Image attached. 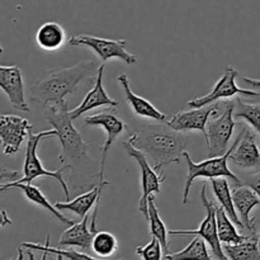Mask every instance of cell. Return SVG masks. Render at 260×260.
<instances>
[{
  "mask_svg": "<svg viewBox=\"0 0 260 260\" xmlns=\"http://www.w3.org/2000/svg\"><path fill=\"white\" fill-rule=\"evenodd\" d=\"M201 201H202L203 206L206 210V217L203 218L202 222L200 223V228L197 230H187V229H182V230H175V229H170L169 235H196L200 236L201 239L208 244L211 251H212L213 256H216L217 260H230L226 256L225 251H223V246L221 245V240L218 238L217 231V217H216V205L207 198V185L203 184L202 190H201Z\"/></svg>",
  "mask_w": 260,
  "mask_h": 260,
  "instance_id": "8992f818",
  "label": "cell"
},
{
  "mask_svg": "<svg viewBox=\"0 0 260 260\" xmlns=\"http://www.w3.org/2000/svg\"><path fill=\"white\" fill-rule=\"evenodd\" d=\"M234 118L244 119L250 127L258 132L260 137V103H245L241 96L235 99Z\"/></svg>",
  "mask_w": 260,
  "mask_h": 260,
  "instance_id": "f1b7e54d",
  "label": "cell"
},
{
  "mask_svg": "<svg viewBox=\"0 0 260 260\" xmlns=\"http://www.w3.org/2000/svg\"><path fill=\"white\" fill-rule=\"evenodd\" d=\"M7 177H12V178H15L17 177V172H8L7 168H3L2 169V180H4Z\"/></svg>",
  "mask_w": 260,
  "mask_h": 260,
  "instance_id": "836d02e7",
  "label": "cell"
},
{
  "mask_svg": "<svg viewBox=\"0 0 260 260\" xmlns=\"http://www.w3.org/2000/svg\"><path fill=\"white\" fill-rule=\"evenodd\" d=\"M216 217H217V231L221 243L225 245H238L249 239V236H243L238 233L235 223L230 220L228 213L221 206H216Z\"/></svg>",
  "mask_w": 260,
  "mask_h": 260,
  "instance_id": "cb8c5ba5",
  "label": "cell"
},
{
  "mask_svg": "<svg viewBox=\"0 0 260 260\" xmlns=\"http://www.w3.org/2000/svg\"><path fill=\"white\" fill-rule=\"evenodd\" d=\"M165 260H215L208 253L207 245L203 239L200 236L193 239L189 245L178 253L167 254L164 256Z\"/></svg>",
  "mask_w": 260,
  "mask_h": 260,
  "instance_id": "4316f807",
  "label": "cell"
},
{
  "mask_svg": "<svg viewBox=\"0 0 260 260\" xmlns=\"http://www.w3.org/2000/svg\"><path fill=\"white\" fill-rule=\"evenodd\" d=\"M102 190L103 189H101V187L96 184L90 190L76 197L75 200L70 201V202H56L55 206L58 211H71V212H74L81 218L86 217L89 211L94 207L93 213H91L90 228L96 234L98 233V229H96V216H98L99 205H101Z\"/></svg>",
  "mask_w": 260,
  "mask_h": 260,
  "instance_id": "e0dca14e",
  "label": "cell"
},
{
  "mask_svg": "<svg viewBox=\"0 0 260 260\" xmlns=\"http://www.w3.org/2000/svg\"><path fill=\"white\" fill-rule=\"evenodd\" d=\"M65 29L56 22H46L36 33V42L43 51H57L65 45Z\"/></svg>",
  "mask_w": 260,
  "mask_h": 260,
  "instance_id": "7402d4cb",
  "label": "cell"
},
{
  "mask_svg": "<svg viewBox=\"0 0 260 260\" xmlns=\"http://www.w3.org/2000/svg\"><path fill=\"white\" fill-rule=\"evenodd\" d=\"M9 260H17V259H9Z\"/></svg>",
  "mask_w": 260,
  "mask_h": 260,
  "instance_id": "74e56055",
  "label": "cell"
},
{
  "mask_svg": "<svg viewBox=\"0 0 260 260\" xmlns=\"http://www.w3.org/2000/svg\"><path fill=\"white\" fill-rule=\"evenodd\" d=\"M69 43L75 47L90 48L103 62L109 60H121L126 65H134L137 61L136 56L126 50L128 45L126 40H108L90 35H78L73 36L69 40Z\"/></svg>",
  "mask_w": 260,
  "mask_h": 260,
  "instance_id": "52a82bcc",
  "label": "cell"
},
{
  "mask_svg": "<svg viewBox=\"0 0 260 260\" xmlns=\"http://www.w3.org/2000/svg\"><path fill=\"white\" fill-rule=\"evenodd\" d=\"M220 104L213 103L211 106L203 107V108L190 109L185 112H178L173 114L170 119L165 122L168 127L177 132H189V131H200L203 136H207V123L211 117H215L217 114Z\"/></svg>",
  "mask_w": 260,
  "mask_h": 260,
  "instance_id": "5bb4252c",
  "label": "cell"
},
{
  "mask_svg": "<svg viewBox=\"0 0 260 260\" xmlns=\"http://www.w3.org/2000/svg\"><path fill=\"white\" fill-rule=\"evenodd\" d=\"M223 251L230 260H260L259 234L250 235L248 240L238 245H225Z\"/></svg>",
  "mask_w": 260,
  "mask_h": 260,
  "instance_id": "d4e9b609",
  "label": "cell"
},
{
  "mask_svg": "<svg viewBox=\"0 0 260 260\" xmlns=\"http://www.w3.org/2000/svg\"><path fill=\"white\" fill-rule=\"evenodd\" d=\"M243 80L245 81L248 85L253 86V88H260V79H253V78H243Z\"/></svg>",
  "mask_w": 260,
  "mask_h": 260,
  "instance_id": "d6a6232c",
  "label": "cell"
},
{
  "mask_svg": "<svg viewBox=\"0 0 260 260\" xmlns=\"http://www.w3.org/2000/svg\"><path fill=\"white\" fill-rule=\"evenodd\" d=\"M234 150V145H231L229 151L225 155L218 157H210L207 160H203L201 162H194L190 159L189 154L187 151L183 154V157L185 159L188 165V175L187 180H185V187L183 190V198L182 202L183 205H187L188 201H189V192L190 188H192L193 182L196 179H216V178H226V179L230 180L233 183L234 188H238L244 185L243 180L239 177H236L233 172L229 168V159H230V155Z\"/></svg>",
  "mask_w": 260,
  "mask_h": 260,
  "instance_id": "5b68a950",
  "label": "cell"
},
{
  "mask_svg": "<svg viewBox=\"0 0 260 260\" xmlns=\"http://www.w3.org/2000/svg\"><path fill=\"white\" fill-rule=\"evenodd\" d=\"M162 251L164 249L161 244L155 238H152L145 246H139L136 249V254L142 260H162Z\"/></svg>",
  "mask_w": 260,
  "mask_h": 260,
  "instance_id": "4dcf8cb0",
  "label": "cell"
},
{
  "mask_svg": "<svg viewBox=\"0 0 260 260\" xmlns=\"http://www.w3.org/2000/svg\"><path fill=\"white\" fill-rule=\"evenodd\" d=\"M119 85L123 89L124 95H126V101L128 103L129 108L134 112L135 116L141 117V118L151 119V121L156 122H167V116H165L162 112H160L151 102H149L147 99L142 98V96L135 94V91L131 89V85H129V79L126 74H122L117 78Z\"/></svg>",
  "mask_w": 260,
  "mask_h": 260,
  "instance_id": "ac0fdd59",
  "label": "cell"
},
{
  "mask_svg": "<svg viewBox=\"0 0 260 260\" xmlns=\"http://www.w3.org/2000/svg\"><path fill=\"white\" fill-rule=\"evenodd\" d=\"M124 150L131 159L139 164L141 173V197L139 201V211L142 213L145 220H149V198L154 193H160L162 183L165 182V174L156 172L155 168L150 165L149 159L141 151L132 147L128 142H124Z\"/></svg>",
  "mask_w": 260,
  "mask_h": 260,
  "instance_id": "30bf717a",
  "label": "cell"
},
{
  "mask_svg": "<svg viewBox=\"0 0 260 260\" xmlns=\"http://www.w3.org/2000/svg\"><path fill=\"white\" fill-rule=\"evenodd\" d=\"M32 124L28 119L12 114L0 117V141L4 155H14L19 151L20 145L29 137Z\"/></svg>",
  "mask_w": 260,
  "mask_h": 260,
  "instance_id": "4fadbf2b",
  "label": "cell"
},
{
  "mask_svg": "<svg viewBox=\"0 0 260 260\" xmlns=\"http://www.w3.org/2000/svg\"><path fill=\"white\" fill-rule=\"evenodd\" d=\"M239 73L236 69H234L231 65H228L225 68V73L221 76L220 80L215 84L212 90L208 94L203 96H198V98L192 99L188 102V107L192 109L196 108H203V107L211 106L213 103H217L221 99H229V98H238V96H249V98H255L260 96L259 93L254 90H249V89L239 88L236 84V78H238Z\"/></svg>",
  "mask_w": 260,
  "mask_h": 260,
  "instance_id": "9c48e42d",
  "label": "cell"
},
{
  "mask_svg": "<svg viewBox=\"0 0 260 260\" xmlns=\"http://www.w3.org/2000/svg\"><path fill=\"white\" fill-rule=\"evenodd\" d=\"M42 111L45 119L52 124L57 134L56 137L60 140V161L63 165H69L74 175L78 174V169L81 165L85 168L93 165L94 161L88 156L89 144L84 141L80 132L74 127L68 101L50 103L42 108Z\"/></svg>",
  "mask_w": 260,
  "mask_h": 260,
  "instance_id": "7a4b0ae2",
  "label": "cell"
},
{
  "mask_svg": "<svg viewBox=\"0 0 260 260\" xmlns=\"http://www.w3.org/2000/svg\"><path fill=\"white\" fill-rule=\"evenodd\" d=\"M89 220L90 216L88 215L80 222H75V225L63 231L57 243L58 248H80L84 251L91 250V243L95 233L89 226Z\"/></svg>",
  "mask_w": 260,
  "mask_h": 260,
  "instance_id": "ffe728a7",
  "label": "cell"
},
{
  "mask_svg": "<svg viewBox=\"0 0 260 260\" xmlns=\"http://www.w3.org/2000/svg\"><path fill=\"white\" fill-rule=\"evenodd\" d=\"M84 123L85 126L89 127H101L106 131V141H104L103 147H102V160L101 165H99V174L98 179L99 183L98 185L101 187V189H103L104 185H108L109 182H107L104 179V168H106V161L107 156H108V152L111 150L112 144L116 141L117 137L119 135L123 134L124 129H127V124L122 121L118 117V114L113 111H106L101 112V113H96L94 116H89L84 119Z\"/></svg>",
  "mask_w": 260,
  "mask_h": 260,
  "instance_id": "8fae6325",
  "label": "cell"
},
{
  "mask_svg": "<svg viewBox=\"0 0 260 260\" xmlns=\"http://www.w3.org/2000/svg\"><path fill=\"white\" fill-rule=\"evenodd\" d=\"M235 103L229 102L226 109L220 117H212L207 123V136L206 144L208 149V156L218 157L229 151V142L234 135V129L238 123L234 118Z\"/></svg>",
  "mask_w": 260,
  "mask_h": 260,
  "instance_id": "ba28073f",
  "label": "cell"
},
{
  "mask_svg": "<svg viewBox=\"0 0 260 260\" xmlns=\"http://www.w3.org/2000/svg\"><path fill=\"white\" fill-rule=\"evenodd\" d=\"M104 68H106L104 63H102V66H99L98 71L95 74V84H94L93 89L88 91L85 98L81 101V103L76 108L70 111V117L73 121L74 119H78L83 114L93 111V109L99 108V107H113L114 108V107L118 106V102L109 98V95L107 94L106 89L103 86Z\"/></svg>",
  "mask_w": 260,
  "mask_h": 260,
  "instance_id": "2e32d148",
  "label": "cell"
},
{
  "mask_svg": "<svg viewBox=\"0 0 260 260\" xmlns=\"http://www.w3.org/2000/svg\"><path fill=\"white\" fill-rule=\"evenodd\" d=\"M55 129H51V131H42L40 134H30L28 137L27 141V147H25V159H24V167H23V174L24 177L20 178V179L15 180V182L9 183V184H32L33 180L38 179V178H53L55 180H57L58 184L62 188L63 193H65V197L68 202H70V190H69L68 183L63 179V172L68 169H70L69 165H63L62 168H60L58 170L55 172H51L43 168L42 162H41L40 157L37 155V149L40 142L42 141L46 137H56Z\"/></svg>",
  "mask_w": 260,
  "mask_h": 260,
  "instance_id": "277c9868",
  "label": "cell"
},
{
  "mask_svg": "<svg viewBox=\"0 0 260 260\" xmlns=\"http://www.w3.org/2000/svg\"><path fill=\"white\" fill-rule=\"evenodd\" d=\"M211 185H212V192L215 194L216 200L220 203L221 207L225 210L230 220L235 223L239 228L244 229L243 223H241L240 218H239L238 212H236L235 205H234L233 200V192H231L230 184H229L226 178H216V179L210 180Z\"/></svg>",
  "mask_w": 260,
  "mask_h": 260,
  "instance_id": "603a6c76",
  "label": "cell"
},
{
  "mask_svg": "<svg viewBox=\"0 0 260 260\" xmlns=\"http://www.w3.org/2000/svg\"><path fill=\"white\" fill-rule=\"evenodd\" d=\"M28 256H29V260H35V256H33V254L30 253V250H28ZM57 258H56V260H65V258L61 255H56ZM46 258H47V253H43V258L42 260H46Z\"/></svg>",
  "mask_w": 260,
  "mask_h": 260,
  "instance_id": "e575fe53",
  "label": "cell"
},
{
  "mask_svg": "<svg viewBox=\"0 0 260 260\" xmlns=\"http://www.w3.org/2000/svg\"><path fill=\"white\" fill-rule=\"evenodd\" d=\"M0 88L7 94L13 108L20 112L30 111L29 104L25 99L22 71L17 65L0 66Z\"/></svg>",
  "mask_w": 260,
  "mask_h": 260,
  "instance_id": "9a60e30c",
  "label": "cell"
},
{
  "mask_svg": "<svg viewBox=\"0 0 260 260\" xmlns=\"http://www.w3.org/2000/svg\"><path fill=\"white\" fill-rule=\"evenodd\" d=\"M229 160L241 172L249 173V175L260 173V146L249 127H244L235 139Z\"/></svg>",
  "mask_w": 260,
  "mask_h": 260,
  "instance_id": "7c38bea8",
  "label": "cell"
},
{
  "mask_svg": "<svg viewBox=\"0 0 260 260\" xmlns=\"http://www.w3.org/2000/svg\"><path fill=\"white\" fill-rule=\"evenodd\" d=\"M2 217H3V222H2V226H7V225H12V221L9 220V218H8V216H7V212H5L4 210L2 211Z\"/></svg>",
  "mask_w": 260,
  "mask_h": 260,
  "instance_id": "d590c367",
  "label": "cell"
},
{
  "mask_svg": "<svg viewBox=\"0 0 260 260\" xmlns=\"http://www.w3.org/2000/svg\"><path fill=\"white\" fill-rule=\"evenodd\" d=\"M17 260H23V250H22V249H19V250H18Z\"/></svg>",
  "mask_w": 260,
  "mask_h": 260,
  "instance_id": "8d00e7d4",
  "label": "cell"
},
{
  "mask_svg": "<svg viewBox=\"0 0 260 260\" xmlns=\"http://www.w3.org/2000/svg\"><path fill=\"white\" fill-rule=\"evenodd\" d=\"M127 142L151 160L156 172L164 174L165 167L179 164L189 144V137L167 124H147L131 135Z\"/></svg>",
  "mask_w": 260,
  "mask_h": 260,
  "instance_id": "6da1fadb",
  "label": "cell"
},
{
  "mask_svg": "<svg viewBox=\"0 0 260 260\" xmlns=\"http://www.w3.org/2000/svg\"><path fill=\"white\" fill-rule=\"evenodd\" d=\"M233 200L244 229H246L251 235H256L255 220L250 217V213L254 208L260 206V198L251 188L241 185V187L234 188Z\"/></svg>",
  "mask_w": 260,
  "mask_h": 260,
  "instance_id": "d6986e66",
  "label": "cell"
},
{
  "mask_svg": "<svg viewBox=\"0 0 260 260\" xmlns=\"http://www.w3.org/2000/svg\"><path fill=\"white\" fill-rule=\"evenodd\" d=\"M118 249V241L113 234L108 231H98L94 235L91 250L101 259H107L113 255Z\"/></svg>",
  "mask_w": 260,
  "mask_h": 260,
  "instance_id": "f546056e",
  "label": "cell"
},
{
  "mask_svg": "<svg viewBox=\"0 0 260 260\" xmlns=\"http://www.w3.org/2000/svg\"><path fill=\"white\" fill-rule=\"evenodd\" d=\"M241 180H243L244 185L251 188V189L256 193V196L260 198V173L246 175V177Z\"/></svg>",
  "mask_w": 260,
  "mask_h": 260,
  "instance_id": "1f68e13d",
  "label": "cell"
},
{
  "mask_svg": "<svg viewBox=\"0 0 260 260\" xmlns=\"http://www.w3.org/2000/svg\"><path fill=\"white\" fill-rule=\"evenodd\" d=\"M149 225H150V234L152 238L157 239L159 243L161 244L162 249H164L165 255L169 253V243H168V236H169V230L165 226L164 221L160 218L159 210L155 206V198L154 196L149 198Z\"/></svg>",
  "mask_w": 260,
  "mask_h": 260,
  "instance_id": "484cf974",
  "label": "cell"
},
{
  "mask_svg": "<svg viewBox=\"0 0 260 260\" xmlns=\"http://www.w3.org/2000/svg\"><path fill=\"white\" fill-rule=\"evenodd\" d=\"M14 188L15 189L22 190L23 194H24V197L27 198L30 203H33V205L38 206V207H41V208H43L45 211H47V212L51 213V215H52L56 220L60 221L62 225H66V226L75 225V222L71 220H69V218H66L65 216L62 215V212L56 208L55 205H51V203L47 201V198L45 197V194L41 192L40 188H37L36 185H33V184L13 185V184H9V183H8V184H3L2 187H0V190H2V192H4V190L14 189Z\"/></svg>",
  "mask_w": 260,
  "mask_h": 260,
  "instance_id": "44dd1931",
  "label": "cell"
},
{
  "mask_svg": "<svg viewBox=\"0 0 260 260\" xmlns=\"http://www.w3.org/2000/svg\"><path fill=\"white\" fill-rule=\"evenodd\" d=\"M98 69L95 61H80L70 68L50 71L30 86L29 102L45 108L50 103L66 101V96L75 93L79 84L91 78Z\"/></svg>",
  "mask_w": 260,
  "mask_h": 260,
  "instance_id": "3957f363",
  "label": "cell"
},
{
  "mask_svg": "<svg viewBox=\"0 0 260 260\" xmlns=\"http://www.w3.org/2000/svg\"><path fill=\"white\" fill-rule=\"evenodd\" d=\"M23 249L27 250H36L41 251V253H47V254H55V255H61L63 258L69 260H104V259H95L89 256L85 253H79V251L74 250V249H61V248H52L50 245V235L46 238V243L37 244V243H23ZM117 260H124V259H117Z\"/></svg>",
  "mask_w": 260,
  "mask_h": 260,
  "instance_id": "83f0119b",
  "label": "cell"
}]
</instances>
